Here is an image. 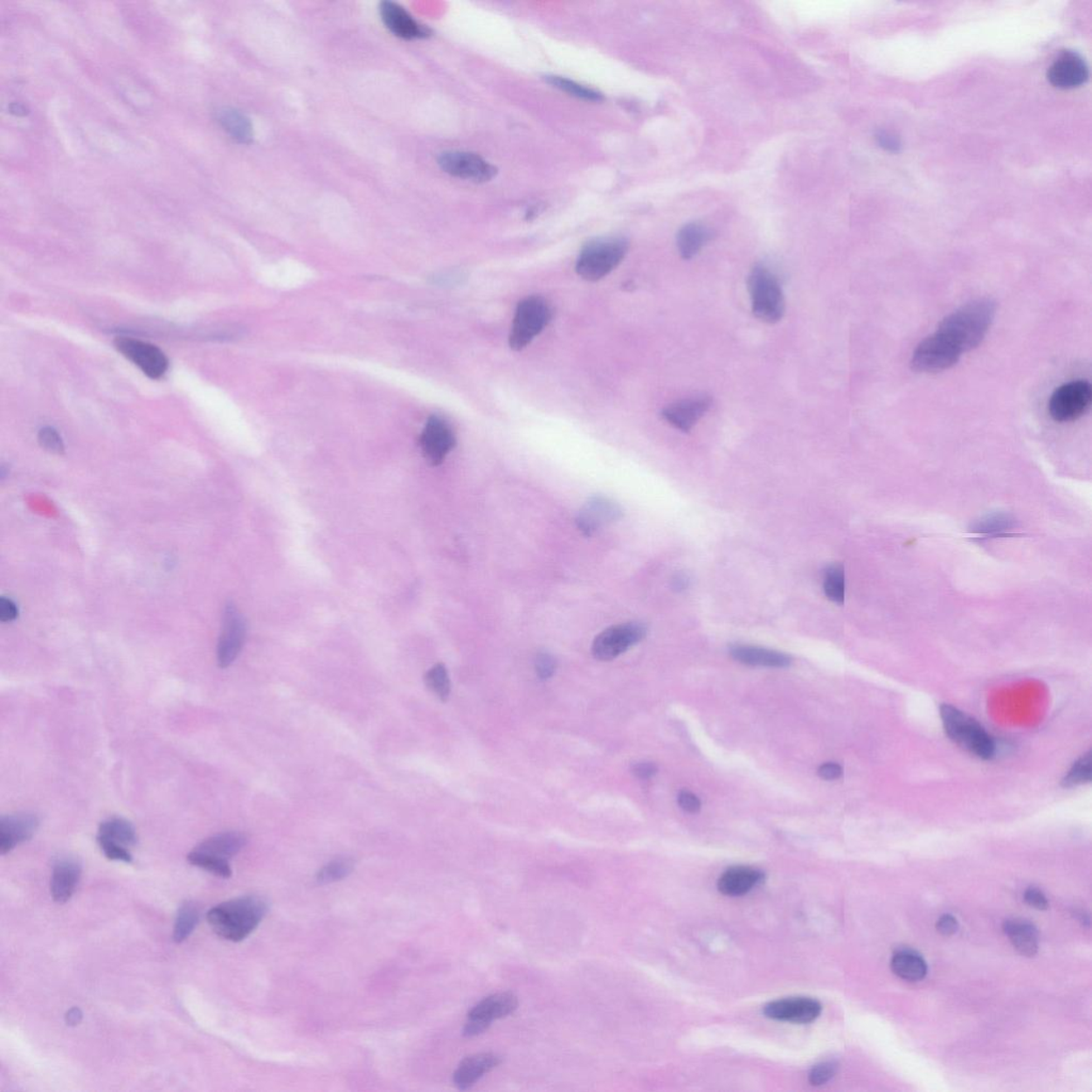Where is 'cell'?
I'll list each match as a JSON object with an SVG mask.
<instances>
[{"mask_svg": "<svg viewBox=\"0 0 1092 1092\" xmlns=\"http://www.w3.org/2000/svg\"><path fill=\"white\" fill-rule=\"evenodd\" d=\"M268 911L262 897L244 896L221 902L207 912L211 930L224 939L240 942L258 929Z\"/></svg>", "mask_w": 1092, "mask_h": 1092, "instance_id": "1", "label": "cell"}, {"mask_svg": "<svg viewBox=\"0 0 1092 1092\" xmlns=\"http://www.w3.org/2000/svg\"><path fill=\"white\" fill-rule=\"evenodd\" d=\"M997 313V303L992 299H978L950 314L940 323L937 332L944 335L961 352L978 347L987 335Z\"/></svg>", "mask_w": 1092, "mask_h": 1092, "instance_id": "2", "label": "cell"}, {"mask_svg": "<svg viewBox=\"0 0 1092 1092\" xmlns=\"http://www.w3.org/2000/svg\"><path fill=\"white\" fill-rule=\"evenodd\" d=\"M940 716L946 736L956 745L982 760L994 757L993 738L974 718L950 704L941 705Z\"/></svg>", "mask_w": 1092, "mask_h": 1092, "instance_id": "3", "label": "cell"}, {"mask_svg": "<svg viewBox=\"0 0 1092 1092\" xmlns=\"http://www.w3.org/2000/svg\"><path fill=\"white\" fill-rule=\"evenodd\" d=\"M627 251L628 241L623 237L607 236L589 241L578 255L575 270L587 281H598L621 264Z\"/></svg>", "mask_w": 1092, "mask_h": 1092, "instance_id": "4", "label": "cell"}, {"mask_svg": "<svg viewBox=\"0 0 1092 1092\" xmlns=\"http://www.w3.org/2000/svg\"><path fill=\"white\" fill-rule=\"evenodd\" d=\"M748 287L757 318L768 323L780 321L784 315L785 301L777 275L765 265H756L749 274Z\"/></svg>", "mask_w": 1092, "mask_h": 1092, "instance_id": "5", "label": "cell"}, {"mask_svg": "<svg viewBox=\"0 0 1092 1092\" xmlns=\"http://www.w3.org/2000/svg\"><path fill=\"white\" fill-rule=\"evenodd\" d=\"M552 312L543 298L531 296L519 303L512 321L509 345L515 351L523 350L548 325Z\"/></svg>", "mask_w": 1092, "mask_h": 1092, "instance_id": "6", "label": "cell"}, {"mask_svg": "<svg viewBox=\"0 0 1092 1092\" xmlns=\"http://www.w3.org/2000/svg\"><path fill=\"white\" fill-rule=\"evenodd\" d=\"M1092 389L1085 380L1071 381L1057 388L1048 401V413L1060 423L1074 422L1089 410Z\"/></svg>", "mask_w": 1092, "mask_h": 1092, "instance_id": "7", "label": "cell"}, {"mask_svg": "<svg viewBox=\"0 0 1092 1092\" xmlns=\"http://www.w3.org/2000/svg\"><path fill=\"white\" fill-rule=\"evenodd\" d=\"M963 352L953 342L936 331L916 348L911 366L919 373H937L953 367Z\"/></svg>", "mask_w": 1092, "mask_h": 1092, "instance_id": "8", "label": "cell"}, {"mask_svg": "<svg viewBox=\"0 0 1092 1092\" xmlns=\"http://www.w3.org/2000/svg\"><path fill=\"white\" fill-rule=\"evenodd\" d=\"M646 627L639 622L621 623L604 630L592 644V654L597 660L610 661L625 653L632 646L644 639Z\"/></svg>", "mask_w": 1092, "mask_h": 1092, "instance_id": "9", "label": "cell"}, {"mask_svg": "<svg viewBox=\"0 0 1092 1092\" xmlns=\"http://www.w3.org/2000/svg\"><path fill=\"white\" fill-rule=\"evenodd\" d=\"M114 347L121 355L136 365L149 379L159 380L167 374L168 356L161 348L151 342L133 337L119 336L114 340Z\"/></svg>", "mask_w": 1092, "mask_h": 1092, "instance_id": "10", "label": "cell"}, {"mask_svg": "<svg viewBox=\"0 0 1092 1092\" xmlns=\"http://www.w3.org/2000/svg\"><path fill=\"white\" fill-rule=\"evenodd\" d=\"M519 1006L518 998L510 992L492 994L483 999L467 1014L463 1035L475 1037L486 1032L493 1021L509 1016Z\"/></svg>", "mask_w": 1092, "mask_h": 1092, "instance_id": "11", "label": "cell"}, {"mask_svg": "<svg viewBox=\"0 0 1092 1092\" xmlns=\"http://www.w3.org/2000/svg\"><path fill=\"white\" fill-rule=\"evenodd\" d=\"M439 168L449 176L473 183H487L497 176L494 164L475 153L446 151L438 157Z\"/></svg>", "mask_w": 1092, "mask_h": 1092, "instance_id": "12", "label": "cell"}, {"mask_svg": "<svg viewBox=\"0 0 1092 1092\" xmlns=\"http://www.w3.org/2000/svg\"><path fill=\"white\" fill-rule=\"evenodd\" d=\"M245 634L246 625L243 615L233 604H229L225 607L224 626L217 647V660L220 668H228L234 663L243 649Z\"/></svg>", "mask_w": 1092, "mask_h": 1092, "instance_id": "13", "label": "cell"}, {"mask_svg": "<svg viewBox=\"0 0 1092 1092\" xmlns=\"http://www.w3.org/2000/svg\"><path fill=\"white\" fill-rule=\"evenodd\" d=\"M455 446V434L446 420L439 417L429 418L420 437V446L430 465H441Z\"/></svg>", "mask_w": 1092, "mask_h": 1092, "instance_id": "14", "label": "cell"}, {"mask_svg": "<svg viewBox=\"0 0 1092 1092\" xmlns=\"http://www.w3.org/2000/svg\"><path fill=\"white\" fill-rule=\"evenodd\" d=\"M823 1006L818 999L811 998H789L777 999L765 1005V1017L776 1021L808 1024L820 1016Z\"/></svg>", "mask_w": 1092, "mask_h": 1092, "instance_id": "15", "label": "cell"}, {"mask_svg": "<svg viewBox=\"0 0 1092 1092\" xmlns=\"http://www.w3.org/2000/svg\"><path fill=\"white\" fill-rule=\"evenodd\" d=\"M1089 76V70L1084 58L1075 51L1061 52L1047 71L1051 84L1062 89L1083 85Z\"/></svg>", "mask_w": 1092, "mask_h": 1092, "instance_id": "16", "label": "cell"}, {"mask_svg": "<svg viewBox=\"0 0 1092 1092\" xmlns=\"http://www.w3.org/2000/svg\"><path fill=\"white\" fill-rule=\"evenodd\" d=\"M622 516L620 506L607 497L594 496L578 512L577 524L584 536H592L598 529L613 523Z\"/></svg>", "mask_w": 1092, "mask_h": 1092, "instance_id": "17", "label": "cell"}, {"mask_svg": "<svg viewBox=\"0 0 1092 1092\" xmlns=\"http://www.w3.org/2000/svg\"><path fill=\"white\" fill-rule=\"evenodd\" d=\"M40 825L38 816L32 813H17L3 816L0 819V854L2 856L12 852L17 845L31 840Z\"/></svg>", "mask_w": 1092, "mask_h": 1092, "instance_id": "18", "label": "cell"}, {"mask_svg": "<svg viewBox=\"0 0 1092 1092\" xmlns=\"http://www.w3.org/2000/svg\"><path fill=\"white\" fill-rule=\"evenodd\" d=\"M381 19L386 28L396 37L404 40H417L430 36L429 28L422 25L404 7L393 2L380 4Z\"/></svg>", "mask_w": 1092, "mask_h": 1092, "instance_id": "19", "label": "cell"}, {"mask_svg": "<svg viewBox=\"0 0 1092 1092\" xmlns=\"http://www.w3.org/2000/svg\"><path fill=\"white\" fill-rule=\"evenodd\" d=\"M81 863L74 857L58 858L52 867L51 893L58 903L69 902L79 886Z\"/></svg>", "mask_w": 1092, "mask_h": 1092, "instance_id": "20", "label": "cell"}, {"mask_svg": "<svg viewBox=\"0 0 1092 1092\" xmlns=\"http://www.w3.org/2000/svg\"><path fill=\"white\" fill-rule=\"evenodd\" d=\"M712 407V399L699 396L676 401L663 411V418L681 432H688Z\"/></svg>", "mask_w": 1092, "mask_h": 1092, "instance_id": "21", "label": "cell"}, {"mask_svg": "<svg viewBox=\"0 0 1092 1092\" xmlns=\"http://www.w3.org/2000/svg\"><path fill=\"white\" fill-rule=\"evenodd\" d=\"M765 874L750 867H734L727 869L718 881V890L727 896H743L764 881Z\"/></svg>", "mask_w": 1092, "mask_h": 1092, "instance_id": "22", "label": "cell"}, {"mask_svg": "<svg viewBox=\"0 0 1092 1092\" xmlns=\"http://www.w3.org/2000/svg\"><path fill=\"white\" fill-rule=\"evenodd\" d=\"M501 1064V1057L493 1053L471 1055L460 1062L453 1074V1084L458 1089L467 1090L483 1075Z\"/></svg>", "mask_w": 1092, "mask_h": 1092, "instance_id": "23", "label": "cell"}, {"mask_svg": "<svg viewBox=\"0 0 1092 1092\" xmlns=\"http://www.w3.org/2000/svg\"><path fill=\"white\" fill-rule=\"evenodd\" d=\"M729 654L739 663L749 666L770 667V668H785L791 664V657L782 652L765 649V647L736 645L731 646Z\"/></svg>", "mask_w": 1092, "mask_h": 1092, "instance_id": "24", "label": "cell"}, {"mask_svg": "<svg viewBox=\"0 0 1092 1092\" xmlns=\"http://www.w3.org/2000/svg\"><path fill=\"white\" fill-rule=\"evenodd\" d=\"M248 842L245 835L240 833H224L203 840L195 848L199 852L211 854L217 858L229 860L236 856Z\"/></svg>", "mask_w": 1092, "mask_h": 1092, "instance_id": "25", "label": "cell"}, {"mask_svg": "<svg viewBox=\"0 0 1092 1092\" xmlns=\"http://www.w3.org/2000/svg\"><path fill=\"white\" fill-rule=\"evenodd\" d=\"M1003 930L1019 954L1026 957H1033L1037 954L1038 932L1031 923L1007 920L1004 922Z\"/></svg>", "mask_w": 1092, "mask_h": 1092, "instance_id": "26", "label": "cell"}, {"mask_svg": "<svg viewBox=\"0 0 1092 1092\" xmlns=\"http://www.w3.org/2000/svg\"><path fill=\"white\" fill-rule=\"evenodd\" d=\"M217 121L229 136L241 144L253 142V127L251 121L240 110L225 107L217 111Z\"/></svg>", "mask_w": 1092, "mask_h": 1092, "instance_id": "27", "label": "cell"}, {"mask_svg": "<svg viewBox=\"0 0 1092 1092\" xmlns=\"http://www.w3.org/2000/svg\"><path fill=\"white\" fill-rule=\"evenodd\" d=\"M713 238V232L699 222L683 226L676 237V244L684 259H692Z\"/></svg>", "mask_w": 1092, "mask_h": 1092, "instance_id": "28", "label": "cell"}, {"mask_svg": "<svg viewBox=\"0 0 1092 1092\" xmlns=\"http://www.w3.org/2000/svg\"><path fill=\"white\" fill-rule=\"evenodd\" d=\"M893 973L908 982H919L927 974V964L923 957L911 950L896 951L892 957Z\"/></svg>", "mask_w": 1092, "mask_h": 1092, "instance_id": "29", "label": "cell"}, {"mask_svg": "<svg viewBox=\"0 0 1092 1092\" xmlns=\"http://www.w3.org/2000/svg\"><path fill=\"white\" fill-rule=\"evenodd\" d=\"M100 837L114 840V842L133 847L138 843L136 829L128 820L122 818H111L100 825Z\"/></svg>", "mask_w": 1092, "mask_h": 1092, "instance_id": "30", "label": "cell"}, {"mask_svg": "<svg viewBox=\"0 0 1092 1092\" xmlns=\"http://www.w3.org/2000/svg\"><path fill=\"white\" fill-rule=\"evenodd\" d=\"M200 916V908L196 902L182 903L177 911L176 924H174L173 939L176 943H182L190 936L199 924Z\"/></svg>", "mask_w": 1092, "mask_h": 1092, "instance_id": "31", "label": "cell"}, {"mask_svg": "<svg viewBox=\"0 0 1092 1092\" xmlns=\"http://www.w3.org/2000/svg\"><path fill=\"white\" fill-rule=\"evenodd\" d=\"M1016 525L1017 521L1012 515L998 512V514L985 515L984 518L974 522V524L971 526V531L980 535L1001 536L1005 531L1013 529Z\"/></svg>", "mask_w": 1092, "mask_h": 1092, "instance_id": "32", "label": "cell"}, {"mask_svg": "<svg viewBox=\"0 0 1092 1092\" xmlns=\"http://www.w3.org/2000/svg\"><path fill=\"white\" fill-rule=\"evenodd\" d=\"M545 81L554 88L565 92L569 95L574 96L579 100L588 101H602L604 96L601 92L589 88V86L578 84V82L565 79L563 76L548 75L545 76Z\"/></svg>", "mask_w": 1092, "mask_h": 1092, "instance_id": "33", "label": "cell"}, {"mask_svg": "<svg viewBox=\"0 0 1092 1092\" xmlns=\"http://www.w3.org/2000/svg\"><path fill=\"white\" fill-rule=\"evenodd\" d=\"M824 591L831 602L843 605L845 600V572L842 564L829 565L825 571Z\"/></svg>", "mask_w": 1092, "mask_h": 1092, "instance_id": "34", "label": "cell"}, {"mask_svg": "<svg viewBox=\"0 0 1092 1092\" xmlns=\"http://www.w3.org/2000/svg\"><path fill=\"white\" fill-rule=\"evenodd\" d=\"M187 860L188 862L193 865V867L205 869V871L210 872L212 874H216V876L220 878L228 879L232 876V868L229 864V860L217 858L215 856H211V854L199 852V850L197 849H193L192 852L188 854Z\"/></svg>", "mask_w": 1092, "mask_h": 1092, "instance_id": "35", "label": "cell"}, {"mask_svg": "<svg viewBox=\"0 0 1092 1092\" xmlns=\"http://www.w3.org/2000/svg\"><path fill=\"white\" fill-rule=\"evenodd\" d=\"M355 862L349 858H338L328 862L317 873V881L328 884L342 881L354 872Z\"/></svg>", "mask_w": 1092, "mask_h": 1092, "instance_id": "36", "label": "cell"}, {"mask_svg": "<svg viewBox=\"0 0 1092 1092\" xmlns=\"http://www.w3.org/2000/svg\"><path fill=\"white\" fill-rule=\"evenodd\" d=\"M426 685L432 692L437 695L442 702H446L451 695V680L447 673L446 667L443 664H437L430 669L425 676Z\"/></svg>", "mask_w": 1092, "mask_h": 1092, "instance_id": "37", "label": "cell"}, {"mask_svg": "<svg viewBox=\"0 0 1092 1092\" xmlns=\"http://www.w3.org/2000/svg\"><path fill=\"white\" fill-rule=\"evenodd\" d=\"M1092 766H1091V752L1089 751L1083 757L1077 760L1070 771L1067 772L1064 779L1061 780V785L1064 787H1075L1086 784L1091 781Z\"/></svg>", "mask_w": 1092, "mask_h": 1092, "instance_id": "38", "label": "cell"}, {"mask_svg": "<svg viewBox=\"0 0 1092 1092\" xmlns=\"http://www.w3.org/2000/svg\"><path fill=\"white\" fill-rule=\"evenodd\" d=\"M98 843L101 852H103L105 856L109 860L124 863H130L133 861L132 854H130L128 847H124V845L114 842V840H111L109 839L100 837V835H98Z\"/></svg>", "mask_w": 1092, "mask_h": 1092, "instance_id": "39", "label": "cell"}, {"mask_svg": "<svg viewBox=\"0 0 1092 1092\" xmlns=\"http://www.w3.org/2000/svg\"><path fill=\"white\" fill-rule=\"evenodd\" d=\"M38 442L46 451L61 455L65 453V444L60 434L52 427H45L38 432Z\"/></svg>", "mask_w": 1092, "mask_h": 1092, "instance_id": "40", "label": "cell"}, {"mask_svg": "<svg viewBox=\"0 0 1092 1092\" xmlns=\"http://www.w3.org/2000/svg\"><path fill=\"white\" fill-rule=\"evenodd\" d=\"M838 1065L835 1062H821L811 1070L809 1075L810 1083L813 1086H821L828 1083L833 1077L837 1075Z\"/></svg>", "mask_w": 1092, "mask_h": 1092, "instance_id": "41", "label": "cell"}, {"mask_svg": "<svg viewBox=\"0 0 1092 1092\" xmlns=\"http://www.w3.org/2000/svg\"><path fill=\"white\" fill-rule=\"evenodd\" d=\"M536 673L541 680L552 678L556 671V660L548 652H543L536 657Z\"/></svg>", "mask_w": 1092, "mask_h": 1092, "instance_id": "42", "label": "cell"}, {"mask_svg": "<svg viewBox=\"0 0 1092 1092\" xmlns=\"http://www.w3.org/2000/svg\"><path fill=\"white\" fill-rule=\"evenodd\" d=\"M1024 901L1026 902L1027 905L1035 908L1037 910L1043 911L1048 908L1047 898L1037 888H1028L1026 893H1024Z\"/></svg>", "mask_w": 1092, "mask_h": 1092, "instance_id": "43", "label": "cell"}, {"mask_svg": "<svg viewBox=\"0 0 1092 1092\" xmlns=\"http://www.w3.org/2000/svg\"><path fill=\"white\" fill-rule=\"evenodd\" d=\"M678 802L681 808L688 812V813H698L700 809H702V801L693 792L688 791L680 792Z\"/></svg>", "mask_w": 1092, "mask_h": 1092, "instance_id": "44", "label": "cell"}, {"mask_svg": "<svg viewBox=\"0 0 1092 1092\" xmlns=\"http://www.w3.org/2000/svg\"><path fill=\"white\" fill-rule=\"evenodd\" d=\"M936 927L942 936H950L956 934L959 925L953 916L944 915L937 920Z\"/></svg>", "mask_w": 1092, "mask_h": 1092, "instance_id": "45", "label": "cell"}, {"mask_svg": "<svg viewBox=\"0 0 1092 1092\" xmlns=\"http://www.w3.org/2000/svg\"><path fill=\"white\" fill-rule=\"evenodd\" d=\"M18 615L16 603L10 598H2L0 600V620L3 622H11L17 619Z\"/></svg>", "mask_w": 1092, "mask_h": 1092, "instance_id": "46", "label": "cell"}, {"mask_svg": "<svg viewBox=\"0 0 1092 1092\" xmlns=\"http://www.w3.org/2000/svg\"><path fill=\"white\" fill-rule=\"evenodd\" d=\"M819 775L821 779L838 780L843 775V768L837 763H826L819 768Z\"/></svg>", "mask_w": 1092, "mask_h": 1092, "instance_id": "47", "label": "cell"}, {"mask_svg": "<svg viewBox=\"0 0 1092 1092\" xmlns=\"http://www.w3.org/2000/svg\"><path fill=\"white\" fill-rule=\"evenodd\" d=\"M632 771L639 779L646 780L656 775L657 767L654 763L639 762L632 765Z\"/></svg>", "mask_w": 1092, "mask_h": 1092, "instance_id": "48", "label": "cell"}, {"mask_svg": "<svg viewBox=\"0 0 1092 1092\" xmlns=\"http://www.w3.org/2000/svg\"><path fill=\"white\" fill-rule=\"evenodd\" d=\"M82 1012L79 1008L74 1007L70 1009L66 1014V1022L67 1026H76L81 1022Z\"/></svg>", "mask_w": 1092, "mask_h": 1092, "instance_id": "49", "label": "cell"}, {"mask_svg": "<svg viewBox=\"0 0 1092 1092\" xmlns=\"http://www.w3.org/2000/svg\"><path fill=\"white\" fill-rule=\"evenodd\" d=\"M10 114L17 115V117H25L29 114V109L22 103H12L9 106Z\"/></svg>", "mask_w": 1092, "mask_h": 1092, "instance_id": "50", "label": "cell"}]
</instances>
